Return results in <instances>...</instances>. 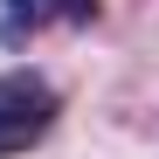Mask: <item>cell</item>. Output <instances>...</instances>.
I'll return each instance as SVG.
<instances>
[{
  "mask_svg": "<svg viewBox=\"0 0 159 159\" xmlns=\"http://www.w3.org/2000/svg\"><path fill=\"white\" fill-rule=\"evenodd\" d=\"M56 118H62V97H56L48 76H35V69H7L0 76V159L42 145L56 131Z\"/></svg>",
  "mask_w": 159,
  "mask_h": 159,
  "instance_id": "cell-1",
  "label": "cell"
},
{
  "mask_svg": "<svg viewBox=\"0 0 159 159\" xmlns=\"http://www.w3.org/2000/svg\"><path fill=\"white\" fill-rule=\"evenodd\" d=\"M48 21H97V0H0V48H28Z\"/></svg>",
  "mask_w": 159,
  "mask_h": 159,
  "instance_id": "cell-2",
  "label": "cell"
}]
</instances>
